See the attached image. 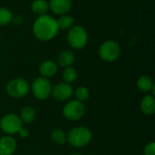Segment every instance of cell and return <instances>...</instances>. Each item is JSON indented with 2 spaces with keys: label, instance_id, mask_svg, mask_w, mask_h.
Instances as JSON below:
<instances>
[{
  "label": "cell",
  "instance_id": "obj_9",
  "mask_svg": "<svg viewBox=\"0 0 155 155\" xmlns=\"http://www.w3.org/2000/svg\"><path fill=\"white\" fill-rule=\"evenodd\" d=\"M53 97L57 101H66L68 100L72 94H74V89L70 84L67 83H60L56 84L54 89H52Z\"/></svg>",
  "mask_w": 155,
  "mask_h": 155
},
{
  "label": "cell",
  "instance_id": "obj_1",
  "mask_svg": "<svg viewBox=\"0 0 155 155\" xmlns=\"http://www.w3.org/2000/svg\"><path fill=\"white\" fill-rule=\"evenodd\" d=\"M58 30L59 28L56 20L46 15H39L35 21L33 26L35 35L42 41H47L54 38L57 35Z\"/></svg>",
  "mask_w": 155,
  "mask_h": 155
},
{
  "label": "cell",
  "instance_id": "obj_4",
  "mask_svg": "<svg viewBox=\"0 0 155 155\" xmlns=\"http://www.w3.org/2000/svg\"><path fill=\"white\" fill-rule=\"evenodd\" d=\"M23 127V122L20 117L15 114H9L3 116L0 120L1 130L7 134H15Z\"/></svg>",
  "mask_w": 155,
  "mask_h": 155
},
{
  "label": "cell",
  "instance_id": "obj_16",
  "mask_svg": "<svg viewBox=\"0 0 155 155\" xmlns=\"http://www.w3.org/2000/svg\"><path fill=\"white\" fill-rule=\"evenodd\" d=\"M35 110L31 106H25L21 110L20 113V119L21 121L25 124L32 123L35 118Z\"/></svg>",
  "mask_w": 155,
  "mask_h": 155
},
{
  "label": "cell",
  "instance_id": "obj_3",
  "mask_svg": "<svg viewBox=\"0 0 155 155\" xmlns=\"http://www.w3.org/2000/svg\"><path fill=\"white\" fill-rule=\"evenodd\" d=\"M69 45L74 49H82L87 43V33L84 27L75 25L70 28L67 35Z\"/></svg>",
  "mask_w": 155,
  "mask_h": 155
},
{
  "label": "cell",
  "instance_id": "obj_17",
  "mask_svg": "<svg viewBox=\"0 0 155 155\" xmlns=\"http://www.w3.org/2000/svg\"><path fill=\"white\" fill-rule=\"evenodd\" d=\"M48 8H49V5H48L47 2L45 0H35L31 5L32 11L35 14L39 15H45V13H46Z\"/></svg>",
  "mask_w": 155,
  "mask_h": 155
},
{
  "label": "cell",
  "instance_id": "obj_18",
  "mask_svg": "<svg viewBox=\"0 0 155 155\" xmlns=\"http://www.w3.org/2000/svg\"><path fill=\"white\" fill-rule=\"evenodd\" d=\"M51 139L57 144H64L67 142V136L65 133L61 129H55L51 133Z\"/></svg>",
  "mask_w": 155,
  "mask_h": 155
},
{
  "label": "cell",
  "instance_id": "obj_25",
  "mask_svg": "<svg viewBox=\"0 0 155 155\" xmlns=\"http://www.w3.org/2000/svg\"><path fill=\"white\" fill-rule=\"evenodd\" d=\"M14 23H15V24H17V25L21 24V23H22V18H21V16L17 15V16L14 17Z\"/></svg>",
  "mask_w": 155,
  "mask_h": 155
},
{
  "label": "cell",
  "instance_id": "obj_7",
  "mask_svg": "<svg viewBox=\"0 0 155 155\" xmlns=\"http://www.w3.org/2000/svg\"><path fill=\"white\" fill-rule=\"evenodd\" d=\"M84 112L85 107L83 103L77 100H74L65 104L63 110V114L68 120L77 121L84 116Z\"/></svg>",
  "mask_w": 155,
  "mask_h": 155
},
{
  "label": "cell",
  "instance_id": "obj_24",
  "mask_svg": "<svg viewBox=\"0 0 155 155\" xmlns=\"http://www.w3.org/2000/svg\"><path fill=\"white\" fill-rule=\"evenodd\" d=\"M18 134H19V136H20L21 138H26V137H28V135H29V131H28L26 128L22 127V128L18 131Z\"/></svg>",
  "mask_w": 155,
  "mask_h": 155
},
{
  "label": "cell",
  "instance_id": "obj_6",
  "mask_svg": "<svg viewBox=\"0 0 155 155\" xmlns=\"http://www.w3.org/2000/svg\"><path fill=\"white\" fill-rule=\"evenodd\" d=\"M32 90L34 95L38 100H45L52 93V86L47 78L38 77L33 82Z\"/></svg>",
  "mask_w": 155,
  "mask_h": 155
},
{
  "label": "cell",
  "instance_id": "obj_23",
  "mask_svg": "<svg viewBox=\"0 0 155 155\" xmlns=\"http://www.w3.org/2000/svg\"><path fill=\"white\" fill-rule=\"evenodd\" d=\"M144 155H155V143L153 142L148 143L143 151Z\"/></svg>",
  "mask_w": 155,
  "mask_h": 155
},
{
  "label": "cell",
  "instance_id": "obj_19",
  "mask_svg": "<svg viewBox=\"0 0 155 155\" xmlns=\"http://www.w3.org/2000/svg\"><path fill=\"white\" fill-rule=\"evenodd\" d=\"M57 25H58V28L59 29H63V30H66L68 28H70L74 23V18L71 16V15H62L57 21Z\"/></svg>",
  "mask_w": 155,
  "mask_h": 155
},
{
  "label": "cell",
  "instance_id": "obj_13",
  "mask_svg": "<svg viewBox=\"0 0 155 155\" xmlns=\"http://www.w3.org/2000/svg\"><path fill=\"white\" fill-rule=\"evenodd\" d=\"M141 109L144 114L151 115L155 112V99L153 95H146L141 103Z\"/></svg>",
  "mask_w": 155,
  "mask_h": 155
},
{
  "label": "cell",
  "instance_id": "obj_12",
  "mask_svg": "<svg viewBox=\"0 0 155 155\" xmlns=\"http://www.w3.org/2000/svg\"><path fill=\"white\" fill-rule=\"evenodd\" d=\"M56 71H57L56 64L49 60L45 61L39 66V72L42 74V77H45V78L51 77L55 74Z\"/></svg>",
  "mask_w": 155,
  "mask_h": 155
},
{
  "label": "cell",
  "instance_id": "obj_10",
  "mask_svg": "<svg viewBox=\"0 0 155 155\" xmlns=\"http://www.w3.org/2000/svg\"><path fill=\"white\" fill-rule=\"evenodd\" d=\"M16 142L11 136L0 138V155H12L16 150Z\"/></svg>",
  "mask_w": 155,
  "mask_h": 155
},
{
  "label": "cell",
  "instance_id": "obj_21",
  "mask_svg": "<svg viewBox=\"0 0 155 155\" xmlns=\"http://www.w3.org/2000/svg\"><path fill=\"white\" fill-rule=\"evenodd\" d=\"M13 19V15L10 10L5 7H0V25L9 24Z\"/></svg>",
  "mask_w": 155,
  "mask_h": 155
},
{
  "label": "cell",
  "instance_id": "obj_15",
  "mask_svg": "<svg viewBox=\"0 0 155 155\" xmlns=\"http://www.w3.org/2000/svg\"><path fill=\"white\" fill-rule=\"evenodd\" d=\"M137 86L142 92H144V93H148V92L153 90V88H154L153 81L152 80V78L149 76H145V75L141 76L138 79Z\"/></svg>",
  "mask_w": 155,
  "mask_h": 155
},
{
  "label": "cell",
  "instance_id": "obj_14",
  "mask_svg": "<svg viewBox=\"0 0 155 155\" xmlns=\"http://www.w3.org/2000/svg\"><path fill=\"white\" fill-rule=\"evenodd\" d=\"M74 62V55L71 51L65 50L58 55V64L63 67H69Z\"/></svg>",
  "mask_w": 155,
  "mask_h": 155
},
{
  "label": "cell",
  "instance_id": "obj_20",
  "mask_svg": "<svg viewBox=\"0 0 155 155\" xmlns=\"http://www.w3.org/2000/svg\"><path fill=\"white\" fill-rule=\"evenodd\" d=\"M63 78L64 80L65 83L67 84H71L74 83L76 78H77V72L74 68L69 66V67H65L64 73H63Z\"/></svg>",
  "mask_w": 155,
  "mask_h": 155
},
{
  "label": "cell",
  "instance_id": "obj_11",
  "mask_svg": "<svg viewBox=\"0 0 155 155\" xmlns=\"http://www.w3.org/2000/svg\"><path fill=\"white\" fill-rule=\"evenodd\" d=\"M48 5L56 15L65 14L72 7V0H50Z\"/></svg>",
  "mask_w": 155,
  "mask_h": 155
},
{
  "label": "cell",
  "instance_id": "obj_26",
  "mask_svg": "<svg viewBox=\"0 0 155 155\" xmlns=\"http://www.w3.org/2000/svg\"><path fill=\"white\" fill-rule=\"evenodd\" d=\"M71 155H81L80 153H72Z\"/></svg>",
  "mask_w": 155,
  "mask_h": 155
},
{
  "label": "cell",
  "instance_id": "obj_5",
  "mask_svg": "<svg viewBox=\"0 0 155 155\" xmlns=\"http://www.w3.org/2000/svg\"><path fill=\"white\" fill-rule=\"evenodd\" d=\"M7 94L14 98L25 96L29 92V84L23 78H15L8 82L6 85Z\"/></svg>",
  "mask_w": 155,
  "mask_h": 155
},
{
  "label": "cell",
  "instance_id": "obj_22",
  "mask_svg": "<svg viewBox=\"0 0 155 155\" xmlns=\"http://www.w3.org/2000/svg\"><path fill=\"white\" fill-rule=\"evenodd\" d=\"M74 95H75L77 101L84 102V101L88 99V97H89V91H88V89L86 87L81 86V87H78L75 90Z\"/></svg>",
  "mask_w": 155,
  "mask_h": 155
},
{
  "label": "cell",
  "instance_id": "obj_2",
  "mask_svg": "<svg viewBox=\"0 0 155 155\" xmlns=\"http://www.w3.org/2000/svg\"><path fill=\"white\" fill-rule=\"evenodd\" d=\"M67 136V142L74 147H83L87 145L92 140V132L84 126L73 128Z\"/></svg>",
  "mask_w": 155,
  "mask_h": 155
},
{
  "label": "cell",
  "instance_id": "obj_8",
  "mask_svg": "<svg viewBox=\"0 0 155 155\" xmlns=\"http://www.w3.org/2000/svg\"><path fill=\"white\" fill-rule=\"evenodd\" d=\"M121 53L119 45L114 41H106L102 44L99 49L100 56L106 62H113L116 60Z\"/></svg>",
  "mask_w": 155,
  "mask_h": 155
}]
</instances>
